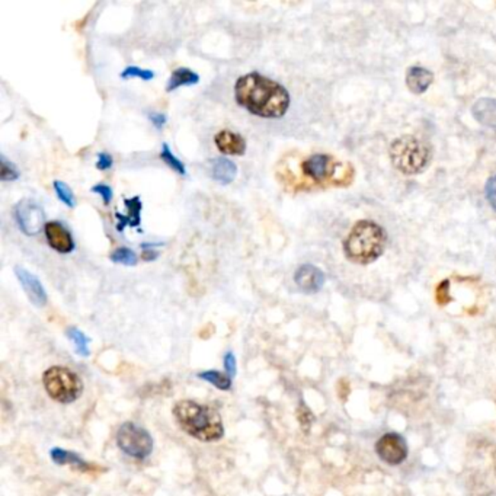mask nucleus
<instances>
[{
	"label": "nucleus",
	"mask_w": 496,
	"mask_h": 496,
	"mask_svg": "<svg viewBox=\"0 0 496 496\" xmlns=\"http://www.w3.org/2000/svg\"><path fill=\"white\" fill-rule=\"evenodd\" d=\"M161 158H162V161H163L169 167L174 169V171L178 172L179 175H185V174H187L185 165L182 163V162L176 158V156L172 153V150H171V147H169V145H163V146H162Z\"/></svg>",
	"instance_id": "23"
},
{
	"label": "nucleus",
	"mask_w": 496,
	"mask_h": 496,
	"mask_svg": "<svg viewBox=\"0 0 496 496\" xmlns=\"http://www.w3.org/2000/svg\"><path fill=\"white\" fill-rule=\"evenodd\" d=\"M198 82H200V76L197 73L187 68H179L172 73L171 79L167 82L166 90L167 92H172V90H176L182 86H192L197 85Z\"/></svg>",
	"instance_id": "17"
},
{
	"label": "nucleus",
	"mask_w": 496,
	"mask_h": 496,
	"mask_svg": "<svg viewBox=\"0 0 496 496\" xmlns=\"http://www.w3.org/2000/svg\"><path fill=\"white\" fill-rule=\"evenodd\" d=\"M44 387L51 399L60 403H72L82 395L83 383L76 373L66 367H51L44 373Z\"/></svg>",
	"instance_id": "5"
},
{
	"label": "nucleus",
	"mask_w": 496,
	"mask_h": 496,
	"mask_svg": "<svg viewBox=\"0 0 496 496\" xmlns=\"http://www.w3.org/2000/svg\"><path fill=\"white\" fill-rule=\"evenodd\" d=\"M211 176L221 185H229L238 175V166L226 158H214L210 162Z\"/></svg>",
	"instance_id": "15"
},
{
	"label": "nucleus",
	"mask_w": 496,
	"mask_h": 496,
	"mask_svg": "<svg viewBox=\"0 0 496 496\" xmlns=\"http://www.w3.org/2000/svg\"><path fill=\"white\" fill-rule=\"evenodd\" d=\"M200 378H203V380H205L208 383H211L213 386H216L220 390H230V387H231V378L226 374H221L220 371H214V370L203 371V373H200Z\"/></svg>",
	"instance_id": "21"
},
{
	"label": "nucleus",
	"mask_w": 496,
	"mask_h": 496,
	"mask_svg": "<svg viewBox=\"0 0 496 496\" xmlns=\"http://www.w3.org/2000/svg\"><path fill=\"white\" fill-rule=\"evenodd\" d=\"M68 336L74 345V349L81 357H89L90 349H89V338L77 328H70L68 331Z\"/></svg>",
	"instance_id": "20"
},
{
	"label": "nucleus",
	"mask_w": 496,
	"mask_h": 496,
	"mask_svg": "<svg viewBox=\"0 0 496 496\" xmlns=\"http://www.w3.org/2000/svg\"><path fill=\"white\" fill-rule=\"evenodd\" d=\"M390 159L399 172L417 175L428 167L431 150L422 140L413 136H403L391 143Z\"/></svg>",
	"instance_id": "4"
},
{
	"label": "nucleus",
	"mask_w": 496,
	"mask_h": 496,
	"mask_svg": "<svg viewBox=\"0 0 496 496\" xmlns=\"http://www.w3.org/2000/svg\"><path fill=\"white\" fill-rule=\"evenodd\" d=\"M434 81V74L424 68H411L406 73V85L411 92L421 95Z\"/></svg>",
	"instance_id": "16"
},
{
	"label": "nucleus",
	"mask_w": 496,
	"mask_h": 496,
	"mask_svg": "<svg viewBox=\"0 0 496 496\" xmlns=\"http://www.w3.org/2000/svg\"><path fill=\"white\" fill-rule=\"evenodd\" d=\"M45 238L48 245L59 254H72L74 251V240L70 231L59 221H48L45 229Z\"/></svg>",
	"instance_id": "9"
},
{
	"label": "nucleus",
	"mask_w": 496,
	"mask_h": 496,
	"mask_svg": "<svg viewBox=\"0 0 496 496\" xmlns=\"http://www.w3.org/2000/svg\"><path fill=\"white\" fill-rule=\"evenodd\" d=\"M384 247V230L371 220H361L348 234L344 252L351 262L367 265L383 255Z\"/></svg>",
	"instance_id": "3"
},
{
	"label": "nucleus",
	"mask_w": 496,
	"mask_h": 496,
	"mask_svg": "<svg viewBox=\"0 0 496 496\" xmlns=\"http://www.w3.org/2000/svg\"><path fill=\"white\" fill-rule=\"evenodd\" d=\"M50 454H51V459H53L54 463H57V464H70V466H74L79 470H82V472H87V470L92 468V466H90L87 462H85L82 457H79L76 453L66 451V450L56 447L51 450Z\"/></svg>",
	"instance_id": "18"
},
{
	"label": "nucleus",
	"mask_w": 496,
	"mask_h": 496,
	"mask_svg": "<svg viewBox=\"0 0 496 496\" xmlns=\"http://www.w3.org/2000/svg\"><path fill=\"white\" fill-rule=\"evenodd\" d=\"M214 143L221 153L230 156H242L246 150L245 138L238 133L230 132V130H223V132L217 133Z\"/></svg>",
	"instance_id": "13"
},
{
	"label": "nucleus",
	"mask_w": 496,
	"mask_h": 496,
	"mask_svg": "<svg viewBox=\"0 0 496 496\" xmlns=\"http://www.w3.org/2000/svg\"><path fill=\"white\" fill-rule=\"evenodd\" d=\"M54 189H56L59 200L63 204H66L70 208L76 207V197H74L73 191L70 189V187L68 184H64V182H61V180H56L54 182Z\"/></svg>",
	"instance_id": "24"
},
{
	"label": "nucleus",
	"mask_w": 496,
	"mask_h": 496,
	"mask_svg": "<svg viewBox=\"0 0 496 496\" xmlns=\"http://www.w3.org/2000/svg\"><path fill=\"white\" fill-rule=\"evenodd\" d=\"M447 282L448 281H444L440 287H438V291H437V298H438V302L441 303V304H446L447 302H450V297H448V293L446 291V290H444V289H446V285H447Z\"/></svg>",
	"instance_id": "32"
},
{
	"label": "nucleus",
	"mask_w": 496,
	"mask_h": 496,
	"mask_svg": "<svg viewBox=\"0 0 496 496\" xmlns=\"http://www.w3.org/2000/svg\"><path fill=\"white\" fill-rule=\"evenodd\" d=\"M485 195H486V200L489 201L490 207L496 211V175L492 176V178L486 182Z\"/></svg>",
	"instance_id": "27"
},
{
	"label": "nucleus",
	"mask_w": 496,
	"mask_h": 496,
	"mask_svg": "<svg viewBox=\"0 0 496 496\" xmlns=\"http://www.w3.org/2000/svg\"><path fill=\"white\" fill-rule=\"evenodd\" d=\"M92 192L98 194L99 197L102 198V201L105 203V204H110L111 200H112V197H114V192H112L111 187H108V185H105V184H98V185H95V187L92 188Z\"/></svg>",
	"instance_id": "28"
},
{
	"label": "nucleus",
	"mask_w": 496,
	"mask_h": 496,
	"mask_svg": "<svg viewBox=\"0 0 496 496\" xmlns=\"http://www.w3.org/2000/svg\"><path fill=\"white\" fill-rule=\"evenodd\" d=\"M234 98L240 107L260 118L277 120L290 108V94L282 85L259 73L239 77L234 85Z\"/></svg>",
	"instance_id": "1"
},
{
	"label": "nucleus",
	"mask_w": 496,
	"mask_h": 496,
	"mask_svg": "<svg viewBox=\"0 0 496 496\" xmlns=\"http://www.w3.org/2000/svg\"><path fill=\"white\" fill-rule=\"evenodd\" d=\"M111 260L115 264H120L124 267H136L137 265V255L134 251L128 249V247H118L111 255Z\"/></svg>",
	"instance_id": "22"
},
{
	"label": "nucleus",
	"mask_w": 496,
	"mask_h": 496,
	"mask_svg": "<svg viewBox=\"0 0 496 496\" xmlns=\"http://www.w3.org/2000/svg\"><path fill=\"white\" fill-rule=\"evenodd\" d=\"M223 361H225V367H226L227 375L234 377V374H236V358H234L233 352H227Z\"/></svg>",
	"instance_id": "30"
},
{
	"label": "nucleus",
	"mask_w": 496,
	"mask_h": 496,
	"mask_svg": "<svg viewBox=\"0 0 496 496\" xmlns=\"http://www.w3.org/2000/svg\"><path fill=\"white\" fill-rule=\"evenodd\" d=\"M331 158L326 154H313L307 161L303 162L302 165V171L306 176H309L310 179L316 180V182H322L326 178L329 176L331 171H332V163H331Z\"/></svg>",
	"instance_id": "12"
},
{
	"label": "nucleus",
	"mask_w": 496,
	"mask_h": 496,
	"mask_svg": "<svg viewBox=\"0 0 496 496\" xmlns=\"http://www.w3.org/2000/svg\"><path fill=\"white\" fill-rule=\"evenodd\" d=\"M375 451L384 463L390 466H397L406 460L408 444L402 435L396 433H387L377 441Z\"/></svg>",
	"instance_id": "8"
},
{
	"label": "nucleus",
	"mask_w": 496,
	"mask_h": 496,
	"mask_svg": "<svg viewBox=\"0 0 496 496\" xmlns=\"http://www.w3.org/2000/svg\"><path fill=\"white\" fill-rule=\"evenodd\" d=\"M472 114L483 127L496 132V99H479L472 108Z\"/></svg>",
	"instance_id": "14"
},
{
	"label": "nucleus",
	"mask_w": 496,
	"mask_h": 496,
	"mask_svg": "<svg viewBox=\"0 0 496 496\" xmlns=\"http://www.w3.org/2000/svg\"><path fill=\"white\" fill-rule=\"evenodd\" d=\"M116 444L130 457L143 460L153 450V440L146 429L133 422H125L116 433Z\"/></svg>",
	"instance_id": "6"
},
{
	"label": "nucleus",
	"mask_w": 496,
	"mask_h": 496,
	"mask_svg": "<svg viewBox=\"0 0 496 496\" xmlns=\"http://www.w3.org/2000/svg\"><path fill=\"white\" fill-rule=\"evenodd\" d=\"M159 256V252L153 251L152 247H147V249H145V252H143V259L145 260H153Z\"/></svg>",
	"instance_id": "33"
},
{
	"label": "nucleus",
	"mask_w": 496,
	"mask_h": 496,
	"mask_svg": "<svg viewBox=\"0 0 496 496\" xmlns=\"http://www.w3.org/2000/svg\"><path fill=\"white\" fill-rule=\"evenodd\" d=\"M114 165V159L112 156L108 153H99L98 154V161H96V167L99 171H108Z\"/></svg>",
	"instance_id": "29"
},
{
	"label": "nucleus",
	"mask_w": 496,
	"mask_h": 496,
	"mask_svg": "<svg viewBox=\"0 0 496 496\" xmlns=\"http://www.w3.org/2000/svg\"><path fill=\"white\" fill-rule=\"evenodd\" d=\"M125 205L130 210V214L125 217L123 214H116V218L120 220V231L124 230L125 226H138L140 225V214H141V201L138 197H134L132 200H125Z\"/></svg>",
	"instance_id": "19"
},
{
	"label": "nucleus",
	"mask_w": 496,
	"mask_h": 496,
	"mask_svg": "<svg viewBox=\"0 0 496 496\" xmlns=\"http://www.w3.org/2000/svg\"><path fill=\"white\" fill-rule=\"evenodd\" d=\"M14 216L21 231L27 236H35L47 226L43 207L32 200L19 201L15 207Z\"/></svg>",
	"instance_id": "7"
},
{
	"label": "nucleus",
	"mask_w": 496,
	"mask_h": 496,
	"mask_svg": "<svg viewBox=\"0 0 496 496\" xmlns=\"http://www.w3.org/2000/svg\"><path fill=\"white\" fill-rule=\"evenodd\" d=\"M149 120L152 121V124L158 128V130H162L166 124V116L161 112H152L149 114Z\"/></svg>",
	"instance_id": "31"
},
{
	"label": "nucleus",
	"mask_w": 496,
	"mask_h": 496,
	"mask_svg": "<svg viewBox=\"0 0 496 496\" xmlns=\"http://www.w3.org/2000/svg\"><path fill=\"white\" fill-rule=\"evenodd\" d=\"M294 281L300 290L304 293H316L324 284V273L315 265H302L296 273Z\"/></svg>",
	"instance_id": "11"
},
{
	"label": "nucleus",
	"mask_w": 496,
	"mask_h": 496,
	"mask_svg": "<svg viewBox=\"0 0 496 496\" xmlns=\"http://www.w3.org/2000/svg\"><path fill=\"white\" fill-rule=\"evenodd\" d=\"M0 165H2V174H0V178H2L3 182L17 180L19 178V171L17 169V166L14 163H10L3 154L0 156Z\"/></svg>",
	"instance_id": "26"
},
{
	"label": "nucleus",
	"mask_w": 496,
	"mask_h": 496,
	"mask_svg": "<svg viewBox=\"0 0 496 496\" xmlns=\"http://www.w3.org/2000/svg\"><path fill=\"white\" fill-rule=\"evenodd\" d=\"M15 273H17L18 281L22 285L23 291L27 293L32 304H35L38 307H43L47 303V293L44 290L41 281L38 280L34 273H31L30 271H27L25 268H21V267L15 268Z\"/></svg>",
	"instance_id": "10"
},
{
	"label": "nucleus",
	"mask_w": 496,
	"mask_h": 496,
	"mask_svg": "<svg viewBox=\"0 0 496 496\" xmlns=\"http://www.w3.org/2000/svg\"><path fill=\"white\" fill-rule=\"evenodd\" d=\"M174 416L188 435L200 441H217L225 434L223 421L217 411L195 400L178 402L174 406Z\"/></svg>",
	"instance_id": "2"
},
{
	"label": "nucleus",
	"mask_w": 496,
	"mask_h": 496,
	"mask_svg": "<svg viewBox=\"0 0 496 496\" xmlns=\"http://www.w3.org/2000/svg\"><path fill=\"white\" fill-rule=\"evenodd\" d=\"M121 77H123V79H133V77H138V79H143V81L147 82V81L153 79L154 73L152 70H147V69H140L137 66H130V68L123 70Z\"/></svg>",
	"instance_id": "25"
}]
</instances>
